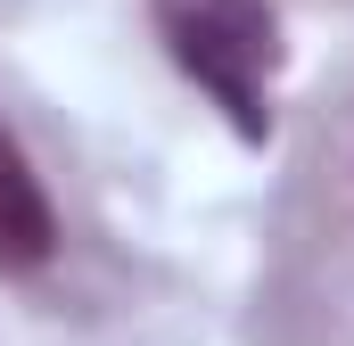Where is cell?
Listing matches in <instances>:
<instances>
[{
    "mask_svg": "<svg viewBox=\"0 0 354 346\" xmlns=\"http://www.w3.org/2000/svg\"><path fill=\"white\" fill-rule=\"evenodd\" d=\"M165 50L206 91L239 140H272L280 107V17L272 0H149Z\"/></svg>",
    "mask_w": 354,
    "mask_h": 346,
    "instance_id": "1",
    "label": "cell"
},
{
    "mask_svg": "<svg viewBox=\"0 0 354 346\" xmlns=\"http://www.w3.org/2000/svg\"><path fill=\"white\" fill-rule=\"evenodd\" d=\"M58 256V215L41 173L25 165V149L0 132V272H41Z\"/></svg>",
    "mask_w": 354,
    "mask_h": 346,
    "instance_id": "2",
    "label": "cell"
}]
</instances>
